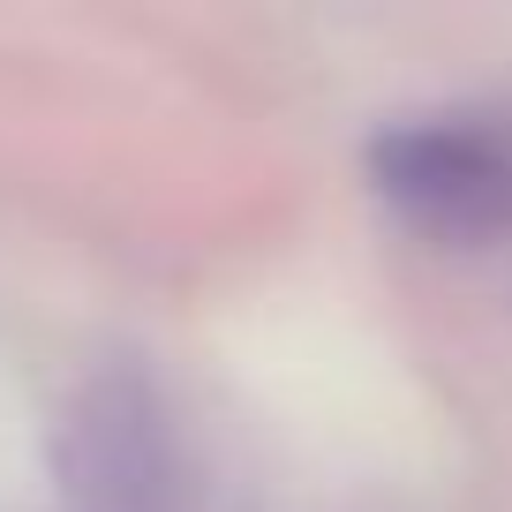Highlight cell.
<instances>
[{"mask_svg":"<svg viewBox=\"0 0 512 512\" xmlns=\"http://www.w3.org/2000/svg\"><path fill=\"white\" fill-rule=\"evenodd\" d=\"M362 174L407 226L437 241L512 234V121L505 113H407L384 121Z\"/></svg>","mask_w":512,"mask_h":512,"instance_id":"6da1fadb","label":"cell"},{"mask_svg":"<svg viewBox=\"0 0 512 512\" xmlns=\"http://www.w3.org/2000/svg\"><path fill=\"white\" fill-rule=\"evenodd\" d=\"M68 505L76 512H174L181 460H174V422L159 392L136 369L83 384L76 415H68Z\"/></svg>","mask_w":512,"mask_h":512,"instance_id":"7a4b0ae2","label":"cell"}]
</instances>
